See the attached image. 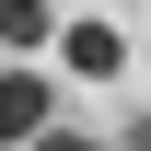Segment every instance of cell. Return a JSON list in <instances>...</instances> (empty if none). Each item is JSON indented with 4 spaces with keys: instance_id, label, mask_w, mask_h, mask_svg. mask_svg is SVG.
<instances>
[{
    "instance_id": "6da1fadb",
    "label": "cell",
    "mask_w": 151,
    "mask_h": 151,
    "mask_svg": "<svg viewBox=\"0 0 151 151\" xmlns=\"http://www.w3.org/2000/svg\"><path fill=\"white\" fill-rule=\"evenodd\" d=\"M47 128H58V81L47 70H0V151H23Z\"/></svg>"
},
{
    "instance_id": "3957f363",
    "label": "cell",
    "mask_w": 151,
    "mask_h": 151,
    "mask_svg": "<svg viewBox=\"0 0 151 151\" xmlns=\"http://www.w3.org/2000/svg\"><path fill=\"white\" fill-rule=\"evenodd\" d=\"M47 35H58L47 0H0V47H47Z\"/></svg>"
},
{
    "instance_id": "7a4b0ae2",
    "label": "cell",
    "mask_w": 151,
    "mask_h": 151,
    "mask_svg": "<svg viewBox=\"0 0 151 151\" xmlns=\"http://www.w3.org/2000/svg\"><path fill=\"white\" fill-rule=\"evenodd\" d=\"M58 58H70V81H116L128 70V35L116 23H58Z\"/></svg>"
},
{
    "instance_id": "277c9868",
    "label": "cell",
    "mask_w": 151,
    "mask_h": 151,
    "mask_svg": "<svg viewBox=\"0 0 151 151\" xmlns=\"http://www.w3.org/2000/svg\"><path fill=\"white\" fill-rule=\"evenodd\" d=\"M23 151H105V139H81V128H47V139H23Z\"/></svg>"
}]
</instances>
